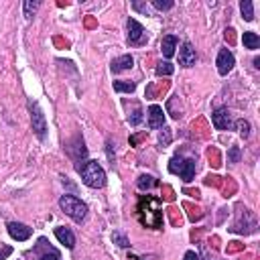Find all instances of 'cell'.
Returning <instances> with one entry per match:
<instances>
[{"instance_id": "22", "label": "cell", "mask_w": 260, "mask_h": 260, "mask_svg": "<svg viewBox=\"0 0 260 260\" xmlns=\"http://www.w3.org/2000/svg\"><path fill=\"white\" fill-rule=\"evenodd\" d=\"M39 260H61V256H59V252L55 250V248H49L47 252H43L41 254V258Z\"/></svg>"}, {"instance_id": "27", "label": "cell", "mask_w": 260, "mask_h": 260, "mask_svg": "<svg viewBox=\"0 0 260 260\" xmlns=\"http://www.w3.org/2000/svg\"><path fill=\"white\" fill-rule=\"evenodd\" d=\"M112 240L116 242L118 246H122V248H128V246H130V242H128L124 236H120V234H114V236H112Z\"/></svg>"}, {"instance_id": "26", "label": "cell", "mask_w": 260, "mask_h": 260, "mask_svg": "<svg viewBox=\"0 0 260 260\" xmlns=\"http://www.w3.org/2000/svg\"><path fill=\"white\" fill-rule=\"evenodd\" d=\"M159 143H161L163 147H167V145L171 143V130H169V128H163V132H161V136H159Z\"/></svg>"}, {"instance_id": "11", "label": "cell", "mask_w": 260, "mask_h": 260, "mask_svg": "<svg viewBox=\"0 0 260 260\" xmlns=\"http://www.w3.org/2000/svg\"><path fill=\"white\" fill-rule=\"evenodd\" d=\"M165 124V112L161 106H150L149 108V126L150 128H161Z\"/></svg>"}, {"instance_id": "7", "label": "cell", "mask_w": 260, "mask_h": 260, "mask_svg": "<svg viewBox=\"0 0 260 260\" xmlns=\"http://www.w3.org/2000/svg\"><path fill=\"white\" fill-rule=\"evenodd\" d=\"M218 72H220V75H228L230 72H232V67H234V63H236V59H234V55H232V51H228V49H222L220 53H218Z\"/></svg>"}, {"instance_id": "4", "label": "cell", "mask_w": 260, "mask_h": 260, "mask_svg": "<svg viewBox=\"0 0 260 260\" xmlns=\"http://www.w3.org/2000/svg\"><path fill=\"white\" fill-rule=\"evenodd\" d=\"M195 161L193 159H181V157H173L169 163V171L175 173V175H181L183 181H193L195 177Z\"/></svg>"}, {"instance_id": "5", "label": "cell", "mask_w": 260, "mask_h": 260, "mask_svg": "<svg viewBox=\"0 0 260 260\" xmlns=\"http://www.w3.org/2000/svg\"><path fill=\"white\" fill-rule=\"evenodd\" d=\"M29 110H31V124H33V130H35V134H37L41 141H43L45 134H47L45 114H43V110L39 108L37 102H31V104H29Z\"/></svg>"}, {"instance_id": "19", "label": "cell", "mask_w": 260, "mask_h": 260, "mask_svg": "<svg viewBox=\"0 0 260 260\" xmlns=\"http://www.w3.org/2000/svg\"><path fill=\"white\" fill-rule=\"evenodd\" d=\"M173 72H175V67H173L169 61L159 63V67H157V75H171Z\"/></svg>"}, {"instance_id": "3", "label": "cell", "mask_w": 260, "mask_h": 260, "mask_svg": "<svg viewBox=\"0 0 260 260\" xmlns=\"http://www.w3.org/2000/svg\"><path fill=\"white\" fill-rule=\"evenodd\" d=\"M59 205H61V210H63L69 218H72L74 222H83L85 214H88V205H85L81 199L74 197V195H61Z\"/></svg>"}, {"instance_id": "31", "label": "cell", "mask_w": 260, "mask_h": 260, "mask_svg": "<svg viewBox=\"0 0 260 260\" xmlns=\"http://www.w3.org/2000/svg\"><path fill=\"white\" fill-rule=\"evenodd\" d=\"M106 147H108V159L112 161V165H114V152H112V141H108L106 143Z\"/></svg>"}, {"instance_id": "23", "label": "cell", "mask_w": 260, "mask_h": 260, "mask_svg": "<svg viewBox=\"0 0 260 260\" xmlns=\"http://www.w3.org/2000/svg\"><path fill=\"white\" fill-rule=\"evenodd\" d=\"M128 120H130V124H132V126L141 124V120H143V110H141V108H136V110L132 112V116H128Z\"/></svg>"}, {"instance_id": "8", "label": "cell", "mask_w": 260, "mask_h": 260, "mask_svg": "<svg viewBox=\"0 0 260 260\" xmlns=\"http://www.w3.org/2000/svg\"><path fill=\"white\" fill-rule=\"evenodd\" d=\"M212 122H214V126H216L218 130H232V126H234L232 120H230L228 108H218V110H214Z\"/></svg>"}, {"instance_id": "21", "label": "cell", "mask_w": 260, "mask_h": 260, "mask_svg": "<svg viewBox=\"0 0 260 260\" xmlns=\"http://www.w3.org/2000/svg\"><path fill=\"white\" fill-rule=\"evenodd\" d=\"M236 126H238L240 134L244 136V138H248V136H250V124L246 122V120H238V122H236Z\"/></svg>"}, {"instance_id": "12", "label": "cell", "mask_w": 260, "mask_h": 260, "mask_svg": "<svg viewBox=\"0 0 260 260\" xmlns=\"http://www.w3.org/2000/svg\"><path fill=\"white\" fill-rule=\"evenodd\" d=\"M55 236H57V240L61 242V244H65V248L72 250V248L75 246V236L72 234V230H67V228H57V230H55Z\"/></svg>"}, {"instance_id": "6", "label": "cell", "mask_w": 260, "mask_h": 260, "mask_svg": "<svg viewBox=\"0 0 260 260\" xmlns=\"http://www.w3.org/2000/svg\"><path fill=\"white\" fill-rule=\"evenodd\" d=\"M145 41H147V33L143 29V25L134 19H128V43L130 45H143Z\"/></svg>"}, {"instance_id": "16", "label": "cell", "mask_w": 260, "mask_h": 260, "mask_svg": "<svg viewBox=\"0 0 260 260\" xmlns=\"http://www.w3.org/2000/svg\"><path fill=\"white\" fill-rule=\"evenodd\" d=\"M240 10H242V16H244V21H254V4L250 0H244V2L240 4Z\"/></svg>"}, {"instance_id": "10", "label": "cell", "mask_w": 260, "mask_h": 260, "mask_svg": "<svg viewBox=\"0 0 260 260\" xmlns=\"http://www.w3.org/2000/svg\"><path fill=\"white\" fill-rule=\"evenodd\" d=\"M195 59H197V55H195L193 45L191 43H183V49H181V53H179V65L191 67V65H195Z\"/></svg>"}, {"instance_id": "25", "label": "cell", "mask_w": 260, "mask_h": 260, "mask_svg": "<svg viewBox=\"0 0 260 260\" xmlns=\"http://www.w3.org/2000/svg\"><path fill=\"white\" fill-rule=\"evenodd\" d=\"M228 161H230V163H240V149H238V147H232V149H230Z\"/></svg>"}, {"instance_id": "1", "label": "cell", "mask_w": 260, "mask_h": 260, "mask_svg": "<svg viewBox=\"0 0 260 260\" xmlns=\"http://www.w3.org/2000/svg\"><path fill=\"white\" fill-rule=\"evenodd\" d=\"M138 220L143 226L159 230L163 226V205L157 197L152 195H143L138 201Z\"/></svg>"}, {"instance_id": "24", "label": "cell", "mask_w": 260, "mask_h": 260, "mask_svg": "<svg viewBox=\"0 0 260 260\" xmlns=\"http://www.w3.org/2000/svg\"><path fill=\"white\" fill-rule=\"evenodd\" d=\"M152 6L157 10H169V8H173V2H171V0H165V2H163V0H154Z\"/></svg>"}, {"instance_id": "32", "label": "cell", "mask_w": 260, "mask_h": 260, "mask_svg": "<svg viewBox=\"0 0 260 260\" xmlns=\"http://www.w3.org/2000/svg\"><path fill=\"white\" fill-rule=\"evenodd\" d=\"M10 252H12V250H10L8 246H6V248H2V250H0V260H4V258L10 254Z\"/></svg>"}, {"instance_id": "20", "label": "cell", "mask_w": 260, "mask_h": 260, "mask_svg": "<svg viewBox=\"0 0 260 260\" xmlns=\"http://www.w3.org/2000/svg\"><path fill=\"white\" fill-rule=\"evenodd\" d=\"M37 8H39V2H31V0H27V2H25V16H27V19H33V14H35Z\"/></svg>"}, {"instance_id": "2", "label": "cell", "mask_w": 260, "mask_h": 260, "mask_svg": "<svg viewBox=\"0 0 260 260\" xmlns=\"http://www.w3.org/2000/svg\"><path fill=\"white\" fill-rule=\"evenodd\" d=\"M79 175H81V181L92 187V189H100L106 185V173H104V169L100 167L98 161H85L79 169Z\"/></svg>"}, {"instance_id": "13", "label": "cell", "mask_w": 260, "mask_h": 260, "mask_svg": "<svg viewBox=\"0 0 260 260\" xmlns=\"http://www.w3.org/2000/svg\"><path fill=\"white\" fill-rule=\"evenodd\" d=\"M175 47H177V37H175V35H167V37L163 39V43H161L163 55H165L167 59L173 57V55H175Z\"/></svg>"}, {"instance_id": "30", "label": "cell", "mask_w": 260, "mask_h": 260, "mask_svg": "<svg viewBox=\"0 0 260 260\" xmlns=\"http://www.w3.org/2000/svg\"><path fill=\"white\" fill-rule=\"evenodd\" d=\"M220 177H216V175H210L205 179V185H220V181H218Z\"/></svg>"}, {"instance_id": "14", "label": "cell", "mask_w": 260, "mask_h": 260, "mask_svg": "<svg viewBox=\"0 0 260 260\" xmlns=\"http://www.w3.org/2000/svg\"><path fill=\"white\" fill-rule=\"evenodd\" d=\"M132 57L130 55H122V57H118L112 61V74H120V72H124V69H130L132 67Z\"/></svg>"}, {"instance_id": "28", "label": "cell", "mask_w": 260, "mask_h": 260, "mask_svg": "<svg viewBox=\"0 0 260 260\" xmlns=\"http://www.w3.org/2000/svg\"><path fill=\"white\" fill-rule=\"evenodd\" d=\"M183 260H201V258H199V254H195L193 250H189V252L183 256Z\"/></svg>"}, {"instance_id": "17", "label": "cell", "mask_w": 260, "mask_h": 260, "mask_svg": "<svg viewBox=\"0 0 260 260\" xmlns=\"http://www.w3.org/2000/svg\"><path fill=\"white\" fill-rule=\"evenodd\" d=\"M114 90L116 92H128V94H132L136 90V83H132V81H114Z\"/></svg>"}, {"instance_id": "18", "label": "cell", "mask_w": 260, "mask_h": 260, "mask_svg": "<svg viewBox=\"0 0 260 260\" xmlns=\"http://www.w3.org/2000/svg\"><path fill=\"white\" fill-rule=\"evenodd\" d=\"M154 183H157V181H154V177H150V175H143V177H138V189H143V191H145V189H150Z\"/></svg>"}, {"instance_id": "15", "label": "cell", "mask_w": 260, "mask_h": 260, "mask_svg": "<svg viewBox=\"0 0 260 260\" xmlns=\"http://www.w3.org/2000/svg\"><path fill=\"white\" fill-rule=\"evenodd\" d=\"M242 41H244V47H246V49H258V47H260L258 35L252 33V31H246V33H244V37H242Z\"/></svg>"}, {"instance_id": "29", "label": "cell", "mask_w": 260, "mask_h": 260, "mask_svg": "<svg viewBox=\"0 0 260 260\" xmlns=\"http://www.w3.org/2000/svg\"><path fill=\"white\" fill-rule=\"evenodd\" d=\"M226 41L232 45L236 39H234V29H226Z\"/></svg>"}, {"instance_id": "9", "label": "cell", "mask_w": 260, "mask_h": 260, "mask_svg": "<svg viewBox=\"0 0 260 260\" xmlns=\"http://www.w3.org/2000/svg\"><path fill=\"white\" fill-rule=\"evenodd\" d=\"M6 228H8L10 238L19 240V242H25V240H29V238H31V228H29V226H25V223H21V222H10Z\"/></svg>"}]
</instances>
